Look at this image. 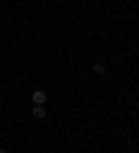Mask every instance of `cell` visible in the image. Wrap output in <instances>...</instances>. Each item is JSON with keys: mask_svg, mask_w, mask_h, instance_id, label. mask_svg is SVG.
I'll list each match as a JSON object with an SVG mask.
<instances>
[{"mask_svg": "<svg viewBox=\"0 0 139 153\" xmlns=\"http://www.w3.org/2000/svg\"><path fill=\"white\" fill-rule=\"evenodd\" d=\"M0 153H8V150H6V148H0Z\"/></svg>", "mask_w": 139, "mask_h": 153, "instance_id": "4", "label": "cell"}, {"mask_svg": "<svg viewBox=\"0 0 139 153\" xmlns=\"http://www.w3.org/2000/svg\"><path fill=\"white\" fill-rule=\"evenodd\" d=\"M31 100H33V106H45L48 103V92H45V89H33Z\"/></svg>", "mask_w": 139, "mask_h": 153, "instance_id": "1", "label": "cell"}, {"mask_svg": "<svg viewBox=\"0 0 139 153\" xmlns=\"http://www.w3.org/2000/svg\"><path fill=\"white\" fill-rule=\"evenodd\" d=\"M92 70H95L97 75H103V73H106V64H103V61H95V64H92Z\"/></svg>", "mask_w": 139, "mask_h": 153, "instance_id": "3", "label": "cell"}, {"mask_svg": "<svg viewBox=\"0 0 139 153\" xmlns=\"http://www.w3.org/2000/svg\"><path fill=\"white\" fill-rule=\"evenodd\" d=\"M31 117H33V120H45V117H48L45 106H33V109H31Z\"/></svg>", "mask_w": 139, "mask_h": 153, "instance_id": "2", "label": "cell"}]
</instances>
